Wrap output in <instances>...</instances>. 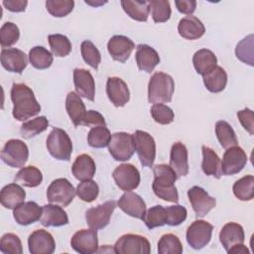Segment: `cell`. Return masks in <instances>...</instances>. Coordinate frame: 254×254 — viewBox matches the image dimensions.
<instances>
[{
  "label": "cell",
  "instance_id": "6da1fadb",
  "mask_svg": "<svg viewBox=\"0 0 254 254\" xmlns=\"http://www.w3.org/2000/svg\"><path fill=\"white\" fill-rule=\"evenodd\" d=\"M11 100L13 102V117L18 121H25L41 111V105L37 101L34 91L27 84L13 83Z\"/></svg>",
  "mask_w": 254,
  "mask_h": 254
},
{
  "label": "cell",
  "instance_id": "7a4b0ae2",
  "mask_svg": "<svg viewBox=\"0 0 254 254\" xmlns=\"http://www.w3.org/2000/svg\"><path fill=\"white\" fill-rule=\"evenodd\" d=\"M154 182L152 184L154 193L163 200L179 201V193L175 183L178 179L175 171L166 164H158L153 167Z\"/></svg>",
  "mask_w": 254,
  "mask_h": 254
},
{
  "label": "cell",
  "instance_id": "3957f363",
  "mask_svg": "<svg viewBox=\"0 0 254 254\" xmlns=\"http://www.w3.org/2000/svg\"><path fill=\"white\" fill-rule=\"evenodd\" d=\"M175 91L173 77L165 72H155L148 83V101L150 103H167L172 100Z\"/></svg>",
  "mask_w": 254,
  "mask_h": 254
},
{
  "label": "cell",
  "instance_id": "277c9868",
  "mask_svg": "<svg viewBox=\"0 0 254 254\" xmlns=\"http://www.w3.org/2000/svg\"><path fill=\"white\" fill-rule=\"evenodd\" d=\"M47 149L52 157L60 161H68L72 153V142L67 133L61 128H54L47 138Z\"/></svg>",
  "mask_w": 254,
  "mask_h": 254
},
{
  "label": "cell",
  "instance_id": "5b68a950",
  "mask_svg": "<svg viewBox=\"0 0 254 254\" xmlns=\"http://www.w3.org/2000/svg\"><path fill=\"white\" fill-rule=\"evenodd\" d=\"M76 190L64 178H60L51 183L47 190V199L60 206H67L74 198Z\"/></svg>",
  "mask_w": 254,
  "mask_h": 254
},
{
  "label": "cell",
  "instance_id": "8992f818",
  "mask_svg": "<svg viewBox=\"0 0 254 254\" xmlns=\"http://www.w3.org/2000/svg\"><path fill=\"white\" fill-rule=\"evenodd\" d=\"M108 151L116 161H127L135 152L134 136L126 132H116L111 135Z\"/></svg>",
  "mask_w": 254,
  "mask_h": 254
},
{
  "label": "cell",
  "instance_id": "52a82bcc",
  "mask_svg": "<svg viewBox=\"0 0 254 254\" xmlns=\"http://www.w3.org/2000/svg\"><path fill=\"white\" fill-rule=\"evenodd\" d=\"M29 149L26 143L19 139L8 140L2 151V161L11 168H22L28 161Z\"/></svg>",
  "mask_w": 254,
  "mask_h": 254
},
{
  "label": "cell",
  "instance_id": "ba28073f",
  "mask_svg": "<svg viewBox=\"0 0 254 254\" xmlns=\"http://www.w3.org/2000/svg\"><path fill=\"white\" fill-rule=\"evenodd\" d=\"M114 252L117 254H149L151 245L149 240L139 234H124L114 245Z\"/></svg>",
  "mask_w": 254,
  "mask_h": 254
},
{
  "label": "cell",
  "instance_id": "9c48e42d",
  "mask_svg": "<svg viewBox=\"0 0 254 254\" xmlns=\"http://www.w3.org/2000/svg\"><path fill=\"white\" fill-rule=\"evenodd\" d=\"M133 136L135 151L137 152L141 165L146 168L153 167L156 158V143L154 138L142 130H137Z\"/></svg>",
  "mask_w": 254,
  "mask_h": 254
},
{
  "label": "cell",
  "instance_id": "30bf717a",
  "mask_svg": "<svg viewBox=\"0 0 254 254\" xmlns=\"http://www.w3.org/2000/svg\"><path fill=\"white\" fill-rule=\"evenodd\" d=\"M212 230L213 226L209 222L202 219L194 220L188 227L186 234L189 245L195 250L203 248L210 241Z\"/></svg>",
  "mask_w": 254,
  "mask_h": 254
},
{
  "label": "cell",
  "instance_id": "8fae6325",
  "mask_svg": "<svg viewBox=\"0 0 254 254\" xmlns=\"http://www.w3.org/2000/svg\"><path fill=\"white\" fill-rule=\"evenodd\" d=\"M116 207L115 200H107L95 207L88 208L85 211V220L87 225L95 230L102 229L108 225L111 215Z\"/></svg>",
  "mask_w": 254,
  "mask_h": 254
},
{
  "label": "cell",
  "instance_id": "7c38bea8",
  "mask_svg": "<svg viewBox=\"0 0 254 254\" xmlns=\"http://www.w3.org/2000/svg\"><path fill=\"white\" fill-rule=\"evenodd\" d=\"M116 186L125 191L138 188L140 184V173L132 164H121L112 173Z\"/></svg>",
  "mask_w": 254,
  "mask_h": 254
},
{
  "label": "cell",
  "instance_id": "4fadbf2b",
  "mask_svg": "<svg viewBox=\"0 0 254 254\" xmlns=\"http://www.w3.org/2000/svg\"><path fill=\"white\" fill-rule=\"evenodd\" d=\"M247 163V155L239 146H233L226 149L221 162V174L231 176L242 171Z\"/></svg>",
  "mask_w": 254,
  "mask_h": 254
},
{
  "label": "cell",
  "instance_id": "5bb4252c",
  "mask_svg": "<svg viewBox=\"0 0 254 254\" xmlns=\"http://www.w3.org/2000/svg\"><path fill=\"white\" fill-rule=\"evenodd\" d=\"M70 246L80 254H93L98 252V238L95 229H80L76 231L71 239Z\"/></svg>",
  "mask_w": 254,
  "mask_h": 254
},
{
  "label": "cell",
  "instance_id": "9a60e30c",
  "mask_svg": "<svg viewBox=\"0 0 254 254\" xmlns=\"http://www.w3.org/2000/svg\"><path fill=\"white\" fill-rule=\"evenodd\" d=\"M188 196L196 217L205 216L216 204V199L210 196L202 188L194 186L188 190Z\"/></svg>",
  "mask_w": 254,
  "mask_h": 254
},
{
  "label": "cell",
  "instance_id": "2e32d148",
  "mask_svg": "<svg viewBox=\"0 0 254 254\" xmlns=\"http://www.w3.org/2000/svg\"><path fill=\"white\" fill-rule=\"evenodd\" d=\"M28 246L31 254H52L56 249V242L50 232L38 229L29 235Z\"/></svg>",
  "mask_w": 254,
  "mask_h": 254
},
{
  "label": "cell",
  "instance_id": "e0dca14e",
  "mask_svg": "<svg viewBox=\"0 0 254 254\" xmlns=\"http://www.w3.org/2000/svg\"><path fill=\"white\" fill-rule=\"evenodd\" d=\"M135 49V44L131 39L123 35H115L107 43V50L114 61L125 63Z\"/></svg>",
  "mask_w": 254,
  "mask_h": 254
},
{
  "label": "cell",
  "instance_id": "ac0fdd59",
  "mask_svg": "<svg viewBox=\"0 0 254 254\" xmlns=\"http://www.w3.org/2000/svg\"><path fill=\"white\" fill-rule=\"evenodd\" d=\"M106 94L115 107H123L130 99V91L126 82L117 76L108 77Z\"/></svg>",
  "mask_w": 254,
  "mask_h": 254
},
{
  "label": "cell",
  "instance_id": "d6986e66",
  "mask_svg": "<svg viewBox=\"0 0 254 254\" xmlns=\"http://www.w3.org/2000/svg\"><path fill=\"white\" fill-rule=\"evenodd\" d=\"M0 59L2 66L10 72L22 73L28 64L27 55L23 51L15 48L2 49Z\"/></svg>",
  "mask_w": 254,
  "mask_h": 254
},
{
  "label": "cell",
  "instance_id": "ffe728a7",
  "mask_svg": "<svg viewBox=\"0 0 254 254\" xmlns=\"http://www.w3.org/2000/svg\"><path fill=\"white\" fill-rule=\"evenodd\" d=\"M117 205L126 214L138 219H142L146 212V203L143 198L131 190L121 195Z\"/></svg>",
  "mask_w": 254,
  "mask_h": 254
},
{
  "label": "cell",
  "instance_id": "44dd1931",
  "mask_svg": "<svg viewBox=\"0 0 254 254\" xmlns=\"http://www.w3.org/2000/svg\"><path fill=\"white\" fill-rule=\"evenodd\" d=\"M73 83L76 93L90 101L94 100L95 82L92 74L84 68L73 69Z\"/></svg>",
  "mask_w": 254,
  "mask_h": 254
},
{
  "label": "cell",
  "instance_id": "7402d4cb",
  "mask_svg": "<svg viewBox=\"0 0 254 254\" xmlns=\"http://www.w3.org/2000/svg\"><path fill=\"white\" fill-rule=\"evenodd\" d=\"M40 222L46 227H60L68 223V217L63 207L50 203L42 207Z\"/></svg>",
  "mask_w": 254,
  "mask_h": 254
},
{
  "label": "cell",
  "instance_id": "603a6c76",
  "mask_svg": "<svg viewBox=\"0 0 254 254\" xmlns=\"http://www.w3.org/2000/svg\"><path fill=\"white\" fill-rule=\"evenodd\" d=\"M135 59L138 68L148 73L152 72L160 63V57L157 51L146 44H140L137 46Z\"/></svg>",
  "mask_w": 254,
  "mask_h": 254
},
{
  "label": "cell",
  "instance_id": "cb8c5ba5",
  "mask_svg": "<svg viewBox=\"0 0 254 254\" xmlns=\"http://www.w3.org/2000/svg\"><path fill=\"white\" fill-rule=\"evenodd\" d=\"M177 174L178 178L185 177L189 174V161H188V149L181 143L176 142L171 148L170 165Z\"/></svg>",
  "mask_w": 254,
  "mask_h": 254
},
{
  "label": "cell",
  "instance_id": "d4e9b609",
  "mask_svg": "<svg viewBox=\"0 0 254 254\" xmlns=\"http://www.w3.org/2000/svg\"><path fill=\"white\" fill-rule=\"evenodd\" d=\"M42 207L35 201H27L14 208L13 216L20 225H29L41 218Z\"/></svg>",
  "mask_w": 254,
  "mask_h": 254
},
{
  "label": "cell",
  "instance_id": "484cf974",
  "mask_svg": "<svg viewBox=\"0 0 254 254\" xmlns=\"http://www.w3.org/2000/svg\"><path fill=\"white\" fill-rule=\"evenodd\" d=\"M243 227L236 222L226 223L219 232V240L226 252L233 246L244 242Z\"/></svg>",
  "mask_w": 254,
  "mask_h": 254
},
{
  "label": "cell",
  "instance_id": "4316f807",
  "mask_svg": "<svg viewBox=\"0 0 254 254\" xmlns=\"http://www.w3.org/2000/svg\"><path fill=\"white\" fill-rule=\"evenodd\" d=\"M178 32L184 39L197 40L203 36L205 28L198 18L190 15L180 20Z\"/></svg>",
  "mask_w": 254,
  "mask_h": 254
},
{
  "label": "cell",
  "instance_id": "83f0119b",
  "mask_svg": "<svg viewBox=\"0 0 254 254\" xmlns=\"http://www.w3.org/2000/svg\"><path fill=\"white\" fill-rule=\"evenodd\" d=\"M26 197L24 189L17 183H12L5 186L0 192L1 204L8 209H14L19 204L23 203Z\"/></svg>",
  "mask_w": 254,
  "mask_h": 254
},
{
  "label": "cell",
  "instance_id": "f1b7e54d",
  "mask_svg": "<svg viewBox=\"0 0 254 254\" xmlns=\"http://www.w3.org/2000/svg\"><path fill=\"white\" fill-rule=\"evenodd\" d=\"M96 171L93 159L87 154H81L76 157L71 166V172L74 178L80 182L91 180Z\"/></svg>",
  "mask_w": 254,
  "mask_h": 254
},
{
  "label": "cell",
  "instance_id": "f546056e",
  "mask_svg": "<svg viewBox=\"0 0 254 254\" xmlns=\"http://www.w3.org/2000/svg\"><path fill=\"white\" fill-rule=\"evenodd\" d=\"M192 64L198 74L205 75L217 65V59L214 53L210 50L200 49L194 53Z\"/></svg>",
  "mask_w": 254,
  "mask_h": 254
},
{
  "label": "cell",
  "instance_id": "4dcf8cb0",
  "mask_svg": "<svg viewBox=\"0 0 254 254\" xmlns=\"http://www.w3.org/2000/svg\"><path fill=\"white\" fill-rule=\"evenodd\" d=\"M202 163L201 169L206 176H213L216 179L221 177V162L218 155L211 148L203 145L201 147Z\"/></svg>",
  "mask_w": 254,
  "mask_h": 254
},
{
  "label": "cell",
  "instance_id": "1f68e13d",
  "mask_svg": "<svg viewBox=\"0 0 254 254\" xmlns=\"http://www.w3.org/2000/svg\"><path fill=\"white\" fill-rule=\"evenodd\" d=\"M65 109L73 125L74 126L80 125L81 120L84 114L86 113V109L83 101L81 100L80 96L77 93L73 91H70L67 93L66 99H65Z\"/></svg>",
  "mask_w": 254,
  "mask_h": 254
},
{
  "label": "cell",
  "instance_id": "d6a6232c",
  "mask_svg": "<svg viewBox=\"0 0 254 254\" xmlns=\"http://www.w3.org/2000/svg\"><path fill=\"white\" fill-rule=\"evenodd\" d=\"M121 6L124 12L133 20L146 22L150 13L149 1L138 0H122Z\"/></svg>",
  "mask_w": 254,
  "mask_h": 254
},
{
  "label": "cell",
  "instance_id": "836d02e7",
  "mask_svg": "<svg viewBox=\"0 0 254 254\" xmlns=\"http://www.w3.org/2000/svg\"><path fill=\"white\" fill-rule=\"evenodd\" d=\"M203 84L210 92L217 93L222 91L227 83V73L219 65H216L210 72L202 75Z\"/></svg>",
  "mask_w": 254,
  "mask_h": 254
},
{
  "label": "cell",
  "instance_id": "e575fe53",
  "mask_svg": "<svg viewBox=\"0 0 254 254\" xmlns=\"http://www.w3.org/2000/svg\"><path fill=\"white\" fill-rule=\"evenodd\" d=\"M42 172L34 166H27L22 168L14 178V183L20 184L21 186L27 188H36L42 183Z\"/></svg>",
  "mask_w": 254,
  "mask_h": 254
},
{
  "label": "cell",
  "instance_id": "d590c367",
  "mask_svg": "<svg viewBox=\"0 0 254 254\" xmlns=\"http://www.w3.org/2000/svg\"><path fill=\"white\" fill-rule=\"evenodd\" d=\"M215 134L218 142L221 147L224 149H228L230 147L236 146L238 141L236 134L229 123L224 120H219L215 124Z\"/></svg>",
  "mask_w": 254,
  "mask_h": 254
},
{
  "label": "cell",
  "instance_id": "8d00e7d4",
  "mask_svg": "<svg viewBox=\"0 0 254 254\" xmlns=\"http://www.w3.org/2000/svg\"><path fill=\"white\" fill-rule=\"evenodd\" d=\"M142 220L149 229H154L168 223L167 208L163 205H155L146 210Z\"/></svg>",
  "mask_w": 254,
  "mask_h": 254
},
{
  "label": "cell",
  "instance_id": "74e56055",
  "mask_svg": "<svg viewBox=\"0 0 254 254\" xmlns=\"http://www.w3.org/2000/svg\"><path fill=\"white\" fill-rule=\"evenodd\" d=\"M29 61L31 64L38 69H46L53 64V55L42 46H36L29 52Z\"/></svg>",
  "mask_w": 254,
  "mask_h": 254
},
{
  "label": "cell",
  "instance_id": "f35d334b",
  "mask_svg": "<svg viewBox=\"0 0 254 254\" xmlns=\"http://www.w3.org/2000/svg\"><path fill=\"white\" fill-rule=\"evenodd\" d=\"M232 190L239 200H251L254 196V177L252 175L242 177L234 183Z\"/></svg>",
  "mask_w": 254,
  "mask_h": 254
},
{
  "label": "cell",
  "instance_id": "ab89813d",
  "mask_svg": "<svg viewBox=\"0 0 254 254\" xmlns=\"http://www.w3.org/2000/svg\"><path fill=\"white\" fill-rule=\"evenodd\" d=\"M49 126V121L46 116H39L27 122H24L21 126L20 133L24 139H30L36 135L44 132Z\"/></svg>",
  "mask_w": 254,
  "mask_h": 254
},
{
  "label": "cell",
  "instance_id": "60d3db41",
  "mask_svg": "<svg viewBox=\"0 0 254 254\" xmlns=\"http://www.w3.org/2000/svg\"><path fill=\"white\" fill-rule=\"evenodd\" d=\"M48 41L54 56L59 58L66 57L71 52V43L68 38L62 34H53L48 37Z\"/></svg>",
  "mask_w": 254,
  "mask_h": 254
},
{
  "label": "cell",
  "instance_id": "b9f144b4",
  "mask_svg": "<svg viewBox=\"0 0 254 254\" xmlns=\"http://www.w3.org/2000/svg\"><path fill=\"white\" fill-rule=\"evenodd\" d=\"M111 139L110 131L106 126H97L90 129L87 135V143L92 148H104Z\"/></svg>",
  "mask_w": 254,
  "mask_h": 254
},
{
  "label": "cell",
  "instance_id": "7bdbcfd3",
  "mask_svg": "<svg viewBox=\"0 0 254 254\" xmlns=\"http://www.w3.org/2000/svg\"><path fill=\"white\" fill-rule=\"evenodd\" d=\"M159 254H181L183 245L179 237L173 233L164 234L158 242Z\"/></svg>",
  "mask_w": 254,
  "mask_h": 254
},
{
  "label": "cell",
  "instance_id": "ee69618b",
  "mask_svg": "<svg viewBox=\"0 0 254 254\" xmlns=\"http://www.w3.org/2000/svg\"><path fill=\"white\" fill-rule=\"evenodd\" d=\"M149 6L155 23H164L170 19L172 10L168 0H152L149 1Z\"/></svg>",
  "mask_w": 254,
  "mask_h": 254
},
{
  "label": "cell",
  "instance_id": "f6af8a7d",
  "mask_svg": "<svg viewBox=\"0 0 254 254\" xmlns=\"http://www.w3.org/2000/svg\"><path fill=\"white\" fill-rule=\"evenodd\" d=\"M20 38V31L16 24L5 22L0 29V44L3 49L13 46Z\"/></svg>",
  "mask_w": 254,
  "mask_h": 254
},
{
  "label": "cell",
  "instance_id": "bcb514c9",
  "mask_svg": "<svg viewBox=\"0 0 254 254\" xmlns=\"http://www.w3.org/2000/svg\"><path fill=\"white\" fill-rule=\"evenodd\" d=\"M74 7L72 0H47L46 9L54 17L62 18L68 15Z\"/></svg>",
  "mask_w": 254,
  "mask_h": 254
},
{
  "label": "cell",
  "instance_id": "7dc6e473",
  "mask_svg": "<svg viewBox=\"0 0 254 254\" xmlns=\"http://www.w3.org/2000/svg\"><path fill=\"white\" fill-rule=\"evenodd\" d=\"M80 51L83 61L92 68L97 69L101 62V55L95 45L90 41H83L80 46Z\"/></svg>",
  "mask_w": 254,
  "mask_h": 254
},
{
  "label": "cell",
  "instance_id": "c3c4849f",
  "mask_svg": "<svg viewBox=\"0 0 254 254\" xmlns=\"http://www.w3.org/2000/svg\"><path fill=\"white\" fill-rule=\"evenodd\" d=\"M237 59L249 65H253V35H249L241 40L235 49Z\"/></svg>",
  "mask_w": 254,
  "mask_h": 254
},
{
  "label": "cell",
  "instance_id": "681fc988",
  "mask_svg": "<svg viewBox=\"0 0 254 254\" xmlns=\"http://www.w3.org/2000/svg\"><path fill=\"white\" fill-rule=\"evenodd\" d=\"M98 193H99V187L92 180L82 181L81 183L78 184L76 188L77 196L85 202H91L95 200V198L98 196Z\"/></svg>",
  "mask_w": 254,
  "mask_h": 254
},
{
  "label": "cell",
  "instance_id": "f907efd6",
  "mask_svg": "<svg viewBox=\"0 0 254 254\" xmlns=\"http://www.w3.org/2000/svg\"><path fill=\"white\" fill-rule=\"evenodd\" d=\"M0 250L4 254H22L23 246L18 235L6 233L1 237Z\"/></svg>",
  "mask_w": 254,
  "mask_h": 254
},
{
  "label": "cell",
  "instance_id": "816d5d0a",
  "mask_svg": "<svg viewBox=\"0 0 254 254\" xmlns=\"http://www.w3.org/2000/svg\"><path fill=\"white\" fill-rule=\"evenodd\" d=\"M153 119L162 125H167L173 122L175 114L171 107L163 103H155L150 109Z\"/></svg>",
  "mask_w": 254,
  "mask_h": 254
},
{
  "label": "cell",
  "instance_id": "f5cc1de1",
  "mask_svg": "<svg viewBox=\"0 0 254 254\" xmlns=\"http://www.w3.org/2000/svg\"><path fill=\"white\" fill-rule=\"evenodd\" d=\"M167 214H168V225L177 226L184 222L187 218L188 211L187 208L180 204H175L171 206H167Z\"/></svg>",
  "mask_w": 254,
  "mask_h": 254
},
{
  "label": "cell",
  "instance_id": "db71d44e",
  "mask_svg": "<svg viewBox=\"0 0 254 254\" xmlns=\"http://www.w3.org/2000/svg\"><path fill=\"white\" fill-rule=\"evenodd\" d=\"M80 125L87 127H97V126H106V122L104 117L95 110H88L84 114Z\"/></svg>",
  "mask_w": 254,
  "mask_h": 254
},
{
  "label": "cell",
  "instance_id": "11a10c76",
  "mask_svg": "<svg viewBox=\"0 0 254 254\" xmlns=\"http://www.w3.org/2000/svg\"><path fill=\"white\" fill-rule=\"evenodd\" d=\"M237 117L241 123V125L244 127V129L250 134H254V117H253V111L250 108H244L243 110H240L237 112Z\"/></svg>",
  "mask_w": 254,
  "mask_h": 254
},
{
  "label": "cell",
  "instance_id": "9f6ffc18",
  "mask_svg": "<svg viewBox=\"0 0 254 254\" xmlns=\"http://www.w3.org/2000/svg\"><path fill=\"white\" fill-rule=\"evenodd\" d=\"M175 4L179 12L187 15H190L196 8V1L194 0H176Z\"/></svg>",
  "mask_w": 254,
  "mask_h": 254
},
{
  "label": "cell",
  "instance_id": "6f0895ef",
  "mask_svg": "<svg viewBox=\"0 0 254 254\" xmlns=\"http://www.w3.org/2000/svg\"><path fill=\"white\" fill-rule=\"evenodd\" d=\"M4 7L11 12H23L25 11L28 1L26 0H4L2 2Z\"/></svg>",
  "mask_w": 254,
  "mask_h": 254
},
{
  "label": "cell",
  "instance_id": "680465c9",
  "mask_svg": "<svg viewBox=\"0 0 254 254\" xmlns=\"http://www.w3.org/2000/svg\"><path fill=\"white\" fill-rule=\"evenodd\" d=\"M227 253H229V254H248L249 250L243 243H241V244H237V245L231 247L227 251Z\"/></svg>",
  "mask_w": 254,
  "mask_h": 254
}]
</instances>
